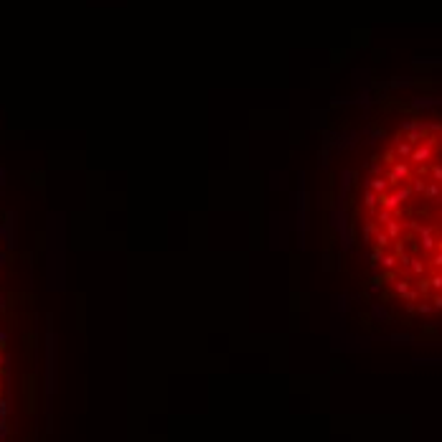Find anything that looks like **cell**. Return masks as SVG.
Instances as JSON below:
<instances>
[{
    "instance_id": "obj_1",
    "label": "cell",
    "mask_w": 442,
    "mask_h": 442,
    "mask_svg": "<svg viewBox=\"0 0 442 442\" xmlns=\"http://www.w3.org/2000/svg\"><path fill=\"white\" fill-rule=\"evenodd\" d=\"M376 285L409 313L442 310V122H404L371 158L356 201Z\"/></svg>"
}]
</instances>
